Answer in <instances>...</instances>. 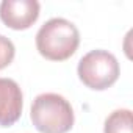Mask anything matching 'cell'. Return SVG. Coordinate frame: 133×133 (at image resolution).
Listing matches in <instances>:
<instances>
[{
  "instance_id": "cell-1",
  "label": "cell",
  "mask_w": 133,
  "mask_h": 133,
  "mask_svg": "<svg viewBox=\"0 0 133 133\" xmlns=\"http://www.w3.org/2000/svg\"><path fill=\"white\" fill-rule=\"evenodd\" d=\"M78 45V28L71 21L63 17L47 21L36 33V49L50 61H64L71 58L77 52Z\"/></svg>"
},
{
  "instance_id": "cell-2",
  "label": "cell",
  "mask_w": 133,
  "mask_h": 133,
  "mask_svg": "<svg viewBox=\"0 0 133 133\" xmlns=\"http://www.w3.org/2000/svg\"><path fill=\"white\" fill-rule=\"evenodd\" d=\"M30 119L39 133H68L74 127L75 114L63 96L44 92L33 100Z\"/></svg>"
},
{
  "instance_id": "cell-3",
  "label": "cell",
  "mask_w": 133,
  "mask_h": 133,
  "mask_svg": "<svg viewBox=\"0 0 133 133\" xmlns=\"http://www.w3.org/2000/svg\"><path fill=\"white\" fill-rule=\"evenodd\" d=\"M77 74L80 82L94 91H103L113 86L121 74L119 63L108 50L96 49L88 52L80 61Z\"/></svg>"
},
{
  "instance_id": "cell-4",
  "label": "cell",
  "mask_w": 133,
  "mask_h": 133,
  "mask_svg": "<svg viewBox=\"0 0 133 133\" xmlns=\"http://www.w3.org/2000/svg\"><path fill=\"white\" fill-rule=\"evenodd\" d=\"M41 5L36 0H3L0 3V19L13 30H27L39 17Z\"/></svg>"
},
{
  "instance_id": "cell-5",
  "label": "cell",
  "mask_w": 133,
  "mask_h": 133,
  "mask_svg": "<svg viewBox=\"0 0 133 133\" xmlns=\"http://www.w3.org/2000/svg\"><path fill=\"white\" fill-rule=\"evenodd\" d=\"M24 96L21 86L11 80L0 77V125L10 127L16 124L22 114Z\"/></svg>"
},
{
  "instance_id": "cell-6",
  "label": "cell",
  "mask_w": 133,
  "mask_h": 133,
  "mask_svg": "<svg viewBox=\"0 0 133 133\" xmlns=\"http://www.w3.org/2000/svg\"><path fill=\"white\" fill-rule=\"evenodd\" d=\"M133 117L130 110H114L107 119L103 125V133H131Z\"/></svg>"
},
{
  "instance_id": "cell-7",
  "label": "cell",
  "mask_w": 133,
  "mask_h": 133,
  "mask_svg": "<svg viewBox=\"0 0 133 133\" xmlns=\"http://www.w3.org/2000/svg\"><path fill=\"white\" fill-rule=\"evenodd\" d=\"M14 55H16V47L13 41L3 35H0V71L13 63Z\"/></svg>"
}]
</instances>
